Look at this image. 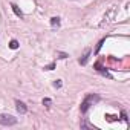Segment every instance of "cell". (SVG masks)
Masks as SVG:
<instances>
[{"mask_svg": "<svg viewBox=\"0 0 130 130\" xmlns=\"http://www.w3.org/2000/svg\"><path fill=\"white\" fill-rule=\"evenodd\" d=\"M94 101H98V97H97V95H94V94L87 95V97L84 98V101L81 103V112H83V113H86V112L89 110V107H90V104H92Z\"/></svg>", "mask_w": 130, "mask_h": 130, "instance_id": "1", "label": "cell"}, {"mask_svg": "<svg viewBox=\"0 0 130 130\" xmlns=\"http://www.w3.org/2000/svg\"><path fill=\"white\" fill-rule=\"evenodd\" d=\"M17 124V118H14L12 115H0V125H15Z\"/></svg>", "mask_w": 130, "mask_h": 130, "instance_id": "2", "label": "cell"}, {"mask_svg": "<svg viewBox=\"0 0 130 130\" xmlns=\"http://www.w3.org/2000/svg\"><path fill=\"white\" fill-rule=\"evenodd\" d=\"M15 109H17V112H18L20 115H25V113L28 112L26 104H25L23 101H18V100H15Z\"/></svg>", "mask_w": 130, "mask_h": 130, "instance_id": "3", "label": "cell"}, {"mask_svg": "<svg viewBox=\"0 0 130 130\" xmlns=\"http://www.w3.org/2000/svg\"><path fill=\"white\" fill-rule=\"evenodd\" d=\"M89 55H90V49H86V52H84V55L80 58V64H86V63H87V60H89Z\"/></svg>", "mask_w": 130, "mask_h": 130, "instance_id": "4", "label": "cell"}, {"mask_svg": "<svg viewBox=\"0 0 130 130\" xmlns=\"http://www.w3.org/2000/svg\"><path fill=\"white\" fill-rule=\"evenodd\" d=\"M11 8H12V11H14V14H15L17 17H20V18L23 17V12L20 11V8H18L17 5H11Z\"/></svg>", "mask_w": 130, "mask_h": 130, "instance_id": "5", "label": "cell"}, {"mask_svg": "<svg viewBox=\"0 0 130 130\" xmlns=\"http://www.w3.org/2000/svg\"><path fill=\"white\" fill-rule=\"evenodd\" d=\"M51 25H52V28H58L60 26V18L58 17H52L51 18Z\"/></svg>", "mask_w": 130, "mask_h": 130, "instance_id": "6", "label": "cell"}, {"mask_svg": "<svg viewBox=\"0 0 130 130\" xmlns=\"http://www.w3.org/2000/svg\"><path fill=\"white\" fill-rule=\"evenodd\" d=\"M9 48H11V49H17V48H18V41H17V40H11Z\"/></svg>", "mask_w": 130, "mask_h": 130, "instance_id": "7", "label": "cell"}, {"mask_svg": "<svg viewBox=\"0 0 130 130\" xmlns=\"http://www.w3.org/2000/svg\"><path fill=\"white\" fill-rule=\"evenodd\" d=\"M106 118H107V121H110V122H113V121L118 119V116H113V115H106Z\"/></svg>", "mask_w": 130, "mask_h": 130, "instance_id": "8", "label": "cell"}, {"mask_svg": "<svg viewBox=\"0 0 130 130\" xmlns=\"http://www.w3.org/2000/svg\"><path fill=\"white\" fill-rule=\"evenodd\" d=\"M54 87H57V89H60V87H61V80H57V81L54 83Z\"/></svg>", "mask_w": 130, "mask_h": 130, "instance_id": "9", "label": "cell"}, {"mask_svg": "<svg viewBox=\"0 0 130 130\" xmlns=\"http://www.w3.org/2000/svg\"><path fill=\"white\" fill-rule=\"evenodd\" d=\"M121 118H122V121H125V122H128V118H127V115H125V112H121Z\"/></svg>", "mask_w": 130, "mask_h": 130, "instance_id": "10", "label": "cell"}, {"mask_svg": "<svg viewBox=\"0 0 130 130\" xmlns=\"http://www.w3.org/2000/svg\"><path fill=\"white\" fill-rule=\"evenodd\" d=\"M51 103H52V101H51L49 98H45V100H43V104H45V106H49Z\"/></svg>", "mask_w": 130, "mask_h": 130, "instance_id": "11", "label": "cell"}, {"mask_svg": "<svg viewBox=\"0 0 130 130\" xmlns=\"http://www.w3.org/2000/svg\"><path fill=\"white\" fill-rule=\"evenodd\" d=\"M58 58L64 60V58H67V54H63V52H60V54H58Z\"/></svg>", "mask_w": 130, "mask_h": 130, "instance_id": "12", "label": "cell"}, {"mask_svg": "<svg viewBox=\"0 0 130 130\" xmlns=\"http://www.w3.org/2000/svg\"><path fill=\"white\" fill-rule=\"evenodd\" d=\"M54 67H55V64H54V63H52V64H49V66H46V67H45V69H46V70H52V69H54Z\"/></svg>", "mask_w": 130, "mask_h": 130, "instance_id": "13", "label": "cell"}]
</instances>
